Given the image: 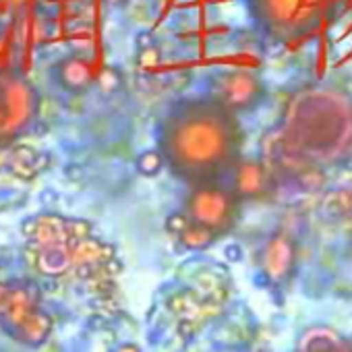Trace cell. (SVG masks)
Returning a JSON list of instances; mask_svg holds the SVG:
<instances>
[{
	"instance_id": "1",
	"label": "cell",
	"mask_w": 352,
	"mask_h": 352,
	"mask_svg": "<svg viewBox=\"0 0 352 352\" xmlns=\"http://www.w3.org/2000/svg\"><path fill=\"white\" fill-rule=\"evenodd\" d=\"M253 28L274 44L290 46L313 36L329 9V0H243Z\"/></svg>"
},
{
	"instance_id": "2",
	"label": "cell",
	"mask_w": 352,
	"mask_h": 352,
	"mask_svg": "<svg viewBox=\"0 0 352 352\" xmlns=\"http://www.w3.org/2000/svg\"><path fill=\"white\" fill-rule=\"evenodd\" d=\"M38 110V94L19 71L0 73V135L25 126Z\"/></svg>"
},
{
	"instance_id": "3",
	"label": "cell",
	"mask_w": 352,
	"mask_h": 352,
	"mask_svg": "<svg viewBox=\"0 0 352 352\" xmlns=\"http://www.w3.org/2000/svg\"><path fill=\"white\" fill-rule=\"evenodd\" d=\"M212 89H214L212 100L224 106L232 114L255 108L265 96V87L259 75L247 69L222 71L218 77H214Z\"/></svg>"
},
{
	"instance_id": "4",
	"label": "cell",
	"mask_w": 352,
	"mask_h": 352,
	"mask_svg": "<svg viewBox=\"0 0 352 352\" xmlns=\"http://www.w3.org/2000/svg\"><path fill=\"white\" fill-rule=\"evenodd\" d=\"M52 73H54V79L58 81V85L71 94H83L96 81V73H94L91 63L79 54H71V56L60 58L54 65Z\"/></svg>"
},
{
	"instance_id": "5",
	"label": "cell",
	"mask_w": 352,
	"mask_h": 352,
	"mask_svg": "<svg viewBox=\"0 0 352 352\" xmlns=\"http://www.w3.org/2000/svg\"><path fill=\"white\" fill-rule=\"evenodd\" d=\"M226 208H228V204H226V197L222 193L204 191V193L195 195V216H197L195 220L208 230H212V226L222 216H226Z\"/></svg>"
},
{
	"instance_id": "6",
	"label": "cell",
	"mask_w": 352,
	"mask_h": 352,
	"mask_svg": "<svg viewBox=\"0 0 352 352\" xmlns=\"http://www.w3.org/2000/svg\"><path fill=\"white\" fill-rule=\"evenodd\" d=\"M236 185L245 195H253L263 187V172L257 164L249 162L241 168L239 176H236Z\"/></svg>"
},
{
	"instance_id": "7",
	"label": "cell",
	"mask_w": 352,
	"mask_h": 352,
	"mask_svg": "<svg viewBox=\"0 0 352 352\" xmlns=\"http://www.w3.org/2000/svg\"><path fill=\"white\" fill-rule=\"evenodd\" d=\"M13 58H15L13 30L9 23L0 21V73L13 71Z\"/></svg>"
},
{
	"instance_id": "8",
	"label": "cell",
	"mask_w": 352,
	"mask_h": 352,
	"mask_svg": "<svg viewBox=\"0 0 352 352\" xmlns=\"http://www.w3.org/2000/svg\"><path fill=\"white\" fill-rule=\"evenodd\" d=\"M181 239H183L185 247H189V249H204L214 243V232L204 226H193V228L187 226V230L181 234Z\"/></svg>"
},
{
	"instance_id": "9",
	"label": "cell",
	"mask_w": 352,
	"mask_h": 352,
	"mask_svg": "<svg viewBox=\"0 0 352 352\" xmlns=\"http://www.w3.org/2000/svg\"><path fill=\"white\" fill-rule=\"evenodd\" d=\"M162 166H164V157H162L160 151L149 149V151H145V153H141L137 157V168L145 176H155L162 170Z\"/></svg>"
},
{
	"instance_id": "10",
	"label": "cell",
	"mask_w": 352,
	"mask_h": 352,
	"mask_svg": "<svg viewBox=\"0 0 352 352\" xmlns=\"http://www.w3.org/2000/svg\"><path fill=\"white\" fill-rule=\"evenodd\" d=\"M96 81L100 83L102 91H114L120 85V75L114 69H104L100 75H96Z\"/></svg>"
},
{
	"instance_id": "11",
	"label": "cell",
	"mask_w": 352,
	"mask_h": 352,
	"mask_svg": "<svg viewBox=\"0 0 352 352\" xmlns=\"http://www.w3.org/2000/svg\"><path fill=\"white\" fill-rule=\"evenodd\" d=\"M0 3L13 13H25V11H32L34 7H38L42 0H0Z\"/></svg>"
},
{
	"instance_id": "12",
	"label": "cell",
	"mask_w": 352,
	"mask_h": 352,
	"mask_svg": "<svg viewBox=\"0 0 352 352\" xmlns=\"http://www.w3.org/2000/svg\"><path fill=\"white\" fill-rule=\"evenodd\" d=\"M65 226H69L71 228V236H73V243L75 241H83V239H87L89 236V232H91V224L89 222H85V220H75V222H65Z\"/></svg>"
},
{
	"instance_id": "13",
	"label": "cell",
	"mask_w": 352,
	"mask_h": 352,
	"mask_svg": "<svg viewBox=\"0 0 352 352\" xmlns=\"http://www.w3.org/2000/svg\"><path fill=\"white\" fill-rule=\"evenodd\" d=\"M187 226H189V220L181 214H176L168 220V230H172L174 234H183L187 230Z\"/></svg>"
}]
</instances>
